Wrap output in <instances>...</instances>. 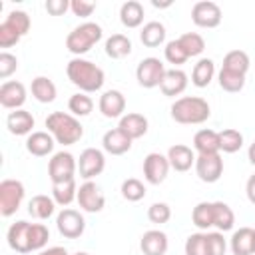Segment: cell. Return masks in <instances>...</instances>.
Here are the masks:
<instances>
[{"label":"cell","mask_w":255,"mask_h":255,"mask_svg":"<svg viewBox=\"0 0 255 255\" xmlns=\"http://www.w3.org/2000/svg\"><path fill=\"white\" fill-rule=\"evenodd\" d=\"M66 76L84 94L100 92L104 88V82H106L104 70L86 58H72L66 66Z\"/></svg>","instance_id":"obj_1"},{"label":"cell","mask_w":255,"mask_h":255,"mask_svg":"<svg viewBox=\"0 0 255 255\" xmlns=\"http://www.w3.org/2000/svg\"><path fill=\"white\" fill-rule=\"evenodd\" d=\"M169 114L177 124L197 126V124H203L209 120L211 108H209L207 100H203L199 96H181L171 104Z\"/></svg>","instance_id":"obj_2"},{"label":"cell","mask_w":255,"mask_h":255,"mask_svg":"<svg viewBox=\"0 0 255 255\" xmlns=\"http://www.w3.org/2000/svg\"><path fill=\"white\" fill-rule=\"evenodd\" d=\"M46 128L56 139V143L62 145H74L84 137V126L76 116L68 112H52L46 118Z\"/></svg>","instance_id":"obj_3"},{"label":"cell","mask_w":255,"mask_h":255,"mask_svg":"<svg viewBox=\"0 0 255 255\" xmlns=\"http://www.w3.org/2000/svg\"><path fill=\"white\" fill-rule=\"evenodd\" d=\"M104 36V30L96 22H82L76 26L68 36H66V48L72 52L76 58H82V54L90 52L94 44H98Z\"/></svg>","instance_id":"obj_4"},{"label":"cell","mask_w":255,"mask_h":255,"mask_svg":"<svg viewBox=\"0 0 255 255\" xmlns=\"http://www.w3.org/2000/svg\"><path fill=\"white\" fill-rule=\"evenodd\" d=\"M32 20L24 10H12L0 24V48H12L30 32Z\"/></svg>","instance_id":"obj_5"},{"label":"cell","mask_w":255,"mask_h":255,"mask_svg":"<svg viewBox=\"0 0 255 255\" xmlns=\"http://www.w3.org/2000/svg\"><path fill=\"white\" fill-rule=\"evenodd\" d=\"M26 189L24 183L18 179H2L0 181V215L2 217H10L14 215L22 201H24Z\"/></svg>","instance_id":"obj_6"},{"label":"cell","mask_w":255,"mask_h":255,"mask_svg":"<svg viewBox=\"0 0 255 255\" xmlns=\"http://www.w3.org/2000/svg\"><path fill=\"white\" fill-rule=\"evenodd\" d=\"M78 161L70 151H56L48 161V177L52 183H62L68 179H76Z\"/></svg>","instance_id":"obj_7"},{"label":"cell","mask_w":255,"mask_h":255,"mask_svg":"<svg viewBox=\"0 0 255 255\" xmlns=\"http://www.w3.org/2000/svg\"><path fill=\"white\" fill-rule=\"evenodd\" d=\"M165 72H167V70H165L163 62H161L159 58L149 56V58H143V60L137 64V68H135V80H137V84H139L141 88L151 90V88L161 86V80H163Z\"/></svg>","instance_id":"obj_8"},{"label":"cell","mask_w":255,"mask_h":255,"mask_svg":"<svg viewBox=\"0 0 255 255\" xmlns=\"http://www.w3.org/2000/svg\"><path fill=\"white\" fill-rule=\"evenodd\" d=\"M56 227H58V231H60L62 237H66V239H78L86 231V219H84V215L80 211H76L72 207H64L56 215Z\"/></svg>","instance_id":"obj_9"},{"label":"cell","mask_w":255,"mask_h":255,"mask_svg":"<svg viewBox=\"0 0 255 255\" xmlns=\"http://www.w3.org/2000/svg\"><path fill=\"white\" fill-rule=\"evenodd\" d=\"M195 173L203 183H215L223 175V159L221 153H197L195 157Z\"/></svg>","instance_id":"obj_10"},{"label":"cell","mask_w":255,"mask_h":255,"mask_svg":"<svg viewBox=\"0 0 255 255\" xmlns=\"http://www.w3.org/2000/svg\"><path fill=\"white\" fill-rule=\"evenodd\" d=\"M223 12L217 2L211 0H199L191 8V20L199 28H217L221 24Z\"/></svg>","instance_id":"obj_11"},{"label":"cell","mask_w":255,"mask_h":255,"mask_svg":"<svg viewBox=\"0 0 255 255\" xmlns=\"http://www.w3.org/2000/svg\"><path fill=\"white\" fill-rule=\"evenodd\" d=\"M169 169H171V165H169L167 155H163L159 151H151L143 159V177L151 185L163 183L165 177H167V173H169Z\"/></svg>","instance_id":"obj_12"},{"label":"cell","mask_w":255,"mask_h":255,"mask_svg":"<svg viewBox=\"0 0 255 255\" xmlns=\"http://www.w3.org/2000/svg\"><path fill=\"white\" fill-rule=\"evenodd\" d=\"M78 169H80V175L86 181H92V177L100 175L106 169V155H104V151L98 149V147H86L80 153Z\"/></svg>","instance_id":"obj_13"},{"label":"cell","mask_w":255,"mask_h":255,"mask_svg":"<svg viewBox=\"0 0 255 255\" xmlns=\"http://www.w3.org/2000/svg\"><path fill=\"white\" fill-rule=\"evenodd\" d=\"M78 205L82 211L86 213H98L104 209L106 205V197L104 193L100 191V187L94 183V181H84L80 187H78V197H76Z\"/></svg>","instance_id":"obj_14"},{"label":"cell","mask_w":255,"mask_h":255,"mask_svg":"<svg viewBox=\"0 0 255 255\" xmlns=\"http://www.w3.org/2000/svg\"><path fill=\"white\" fill-rule=\"evenodd\" d=\"M26 96V86L22 82L6 80L0 86V106L6 110H22Z\"/></svg>","instance_id":"obj_15"},{"label":"cell","mask_w":255,"mask_h":255,"mask_svg":"<svg viewBox=\"0 0 255 255\" xmlns=\"http://www.w3.org/2000/svg\"><path fill=\"white\" fill-rule=\"evenodd\" d=\"M30 227H32V223H28L24 219H20V221H16L8 227L6 239H8L10 249H14L16 253H30L32 251V247H30Z\"/></svg>","instance_id":"obj_16"},{"label":"cell","mask_w":255,"mask_h":255,"mask_svg":"<svg viewBox=\"0 0 255 255\" xmlns=\"http://www.w3.org/2000/svg\"><path fill=\"white\" fill-rule=\"evenodd\" d=\"M131 137L124 133L120 128H112L102 135V147L110 155H124L131 149Z\"/></svg>","instance_id":"obj_17"},{"label":"cell","mask_w":255,"mask_h":255,"mask_svg":"<svg viewBox=\"0 0 255 255\" xmlns=\"http://www.w3.org/2000/svg\"><path fill=\"white\" fill-rule=\"evenodd\" d=\"M98 108L104 118H122L126 112V96L120 90H106L100 96Z\"/></svg>","instance_id":"obj_18"},{"label":"cell","mask_w":255,"mask_h":255,"mask_svg":"<svg viewBox=\"0 0 255 255\" xmlns=\"http://www.w3.org/2000/svg\"><path fill=\"white\" fill-rule=\"evenodd\" d=\"M167 247H169V241L161 229H149L139 239V249L143 255H165Z\"/></svg>","instance_id":"obj_19"},{"label":"cell","mask_w":255,"mask_h":255,"mask_svg":"<svg viewBox=\"0 0 255 255\" xmlns=\"http://www.w3.org/2000/svg\"><path fill=\"white\" fill-rule=\"evenodd\" d=\"M187 84H189L187 74H185L183 70H179V68H171V70L165 72L159 90H161L163 96H167V98H175V96H179V94L185 92Z\"/></svg>","instance_id":"obj_20"},{"label":"cell","mask_w":255,"mask_h":255,"mask_svg":"<svg viewBox=\"0 0 255 255\" xmlns=\"http://www.w3.org/2000/svg\"><path fill=\"white\" fill-rule=\"evenodd\" d=\"M195 151L189 147V145H183V143H175L167 149V159H169V165L171 169L175 171H187L191 169V165H195Z\"/></svg>","instance_id":"obj_21"},{"label":"cell","mask_w":255,"mask_h":255,"mask_svg":"<svg viewBox=\"0 0 255 255\" xmlns=\"http://www.w3.org/2000/svg\"><path fill=\"white\" fill-rule=\"evenodd\" d=\"M147 118L143 116V114H137V112H129V114H124L122 118H120V124H118V128L124 131V133H128L131 139H139V137H143L145 133H147Z\"/></svg>","instance_id":"obj_22"},{"label":"cell","mask_w":255,"mask_h":255,"mask_svg":"<svg viewBox=\"0 0 255 255\" xmlns=\"http://www.w3.org/2000/svg\"><path fill=\"white\" fill-rule=\"evenodd\" d=\"M34 124V116L26 110H14L6 118V128L12 135H30Z\"/></svg>","instance_id":"obj_23"},{"label":"cell","mask_w":255,"mask_h":255,"mask_svg":"<svg viewBox=\"0 0 255 255\" xmlns=\"http://www.w3.org/2000/svg\"><path fill=\"white\" fill-rule=\"evenodd\" d=\"M54 145H56V139L52 137L50 131H32L26 137V149H28V153H32L36 157H44V155L52 153Z\"/></svg>","instance_id":"obj_24"},{"label":"cell","mask_w":255,"mask_h":255,"mask_svg":"<svg viewBox=\"0 0 255 255\" xmlns=\"http://www.w3.org/2000/svg\"><path fill=\"white\" fill-rule=\"evenodd\" d=\"M30 92L34 96L36 102L40 104H52L58 96V90H56V84L48 78V76H36L32 80V86H30Z\"/></svg>","instance_id":"obj_25"},{"label":"cell","mask_w":255,"mask_h":255,"mask_svg":"<svg viewBox=\"0 0 255 255\" xmlns=\"http://www.w3.org/2000/svg\"><path fill=\"white\" fill-rule=\"evenodd\" d=\"M215 78V62L211 58H199L191 70V84L195 88H207Z\"/></svg>","instance_id":"obj_26"},{"label":"cell","mask_w":255,"mask_h":255,"mask_svg":"<svg viewBox=\"0 0 255 255\" xmlns=\"http://www.w3.org/2000/svg\"><path fill=\"white\" fill-rule=\"evenodd\" d=\"M229 247L233 255H253V229L251 227L235 229L229 239Z\"/></svg>","instance_id":"obj_27"},{"label":"cell","mask_w":255,"mask_h":255,"mask_svg":"<svg viewBox=\"0 0 255 255\" xmlns=\"http://www.w3.org/2000/svg\"><path fill=\"white\" fill-rule=\"evenodd\" d=\"M106 56L112 60H122L131 54V40L126 34H112L104 44Z\"/></svg>","instance_id":"obj_28"},{"label":"cell","mask_w":255,"mask_h":255,"mask_svg":"<svg viewBox=\"0 0 255 255\" xmlns=\"http://www.w3.org/2000/svg\"><path fill=\"white\" fill-rule=\"evenodd\" d=\"M193 149L197 153H217L219 151V131L203 128L193 135Z\"/></svg>","instance_id":"obj_29"},{"label":"cell","mask_w":255,"mask_h":255,"mask_svg":"<svg viewBox=\"0 0 255 255\" xmlns=\"http://www.w3.org/2000/svg\"><path fill=\"white\" fill-rule=\"evenodd\" d=\"M54 211H56V201H54V197H48V195H44V193L34 195V197L30 199V203H28V213H30L34 219H40V221L50 219V217L54 215Z\"/></svg>","instance_id":"obj_30"},{"label":"cell","mask_w":255,"mask_h":255,"mask_svg":"<svg viewBox=\"0 0 255 255\" xmlns=\"http://www.w3.org/2000/svg\"><path fill=\"white\" fill-rule=\"evenodd\" d=\"M143 6L137 0H128L120 6V22L126 28H137L143 22Z\"/></svg>","instance_id":"obj_31"},{"label":"cell","mask_w":255,"mask_h":255,"mask_svg":"<svg viewBox=\"0 0 255 255\" xmlns=\"http://www.w3.org/2000/svg\"><path fill=\"white\" fill-rule=\"evenodd\" d=\"M139 40L143 46L147 48H157L165 42V26L157 20H151V22H145L141 32H139Z\"/></svg>","instance_id":"obj_32"},{"label":"cell","mask_w":255,"mask_h":255,"mask_svg":"<svg viewBox=\"0 0 255 255\" xmlns=\"http://www.w3.org/2000/svg\"><path fill=\"white\" fill-rule=\"evenodd\" d=\"M52 197H54L56 205L68 207L78 197L76 179H68V181H62V183H52Z\"/></svg>","instance_id":"obj_33"},{"label":"cell","mask_w":255,"mask_h":255,"mask_svg":"<svg viewBox=\"0 0 255 255\" xmlns=\"http://www.w3.org/2000/svg\"><path fill=\"white\" fill-rule=\"evenodd\" d=\"M235 225V213L233 209L223 201H213V227L217 231H229Z\"/></svg>","instance_id":"obj_34"},{"label":"cell","mask_w":255,"mask_h":255,"mask_svg":"<svg viewBox=\"0 0 255 255\" xmlns=\"http://www.w3.org/2000/svg\"><path fill=\"white\" fill-rule=\"evenodd\" d=\"M249 66H251V60H249L247 52H243V50H231V52L225 54V58H223V66H221V68L245 76L247 70H249Z\"/></svg>","instance_id":"obj_35"},{"label":"cell","mask_w":255,"mask_h":255,"mask_svg":"<svg viewBox=\"0 0 255 255\" xmlns=\"http://www.w3.org/2000/svg\"><path fill=\"white\" fill-rule=\"evenodd\" d=\"M243 147V133L235 128H225L219 131V151L235 153Z\"/></svg>","instance_id":"obj_36"},{"label":"cell","mask_w":255,"mask_h":255,"mask_svg":"<svg viewBox=\"0 0 255 255\" xmlns=\"http://www.w3.org/2000/svg\"><path fill=\"white\" fill-rule=\"evenodd\" d=\"M191 221L197 229L213 227V201H199L191 211Z\"/></svg>","instance_id":"obj_37"},{"label":"cell","mask_w":255,"mask_h":255,"mask_svg":"<svg viewBox=\"0 0 255 255\" xmlns=\"http://www.w3.org/2000/svg\"><path fill=\"white\" fill-rule=\"evenodd\" d=\"M68 110H70V114L76 116V118H86V116H90L92 110H94V100H92L88 94L78 92V94L70 96V100H68Z\"/></svg>","instance_id":"obj_38"},{"label":"cell","mask_w":255,"mask_h":255,"mask_svg":"<svg viewBox=\"0 0 255 255\" xmlns=\"http://www.w3.org/2000/svg\"><path fill=\"white\" fill-rule=\"evenodd\" d=\"M217 82H219V88H221V90H225V92H229V94H237V92H241L243 86H245V76L221 68L219 74H217Z\"/></svg>","instance_id":"obj_39"},{"label":"cell","mask_w":255,"mask_h":255,"mask_svg":"<svg viewBox=\"0 0 255 255\" xmlns=\"http://www.w3.org/2000/svg\"><path fill=\"white\" fill-rule=\"evenodd\" d=\"M177 40H179L181 48L185 50V54H187L189 58L199 56V54H203V50H205V40H203V36L197 34V32H185V34H181Z\"/></svg>","instance_id":"obj_40"},{"label":"cell","mask_w":255,"mask_h":255,"mask_svg":"<svg viewBox=\"0 0 255 255\" xmlns=\"http://www.w3.org/2000/svg\"><path fill=\"white\" fill-rule=\"evenodd\" d=\"M122 197L128 199V201H139L145 197V185L135 179V177H128L122 181Z\"/></svg>","instance_id":"obj_41"},{"label":"cell","mask_w":255,"mask_h":255,"mask_svg":"<svg viewBox=\"0 0 255 255\" xmlns=\"http://www.w3.org/2000/svg\"><path fill=\"white\" fill-rule=\"evenodd\" d=\"M163 56H165V60H167L169 64H173L175 68H177V66H181V64H185V62L189 60V56L185 54V50L181 48V44H179V40H177V38H175V40L165 42Z\"/></svg>","instance_id":"obj_42"},{"label":"cell","mask_w":255,"mask_h":255,"mask_svg":"<svg viewBox=\"0 0 255 255\" xmlns=\"http://www.w3.org/2000/svg\"><path fill=\"white\" fill-rule=\"evenodd\" d=\"M50 239V229L44 223H32L30 227V247L32 251H42L48 245Z\"/></svg>","instance_id":"obj_43"},{"label":"cell","mask_w":255,"mask_h":255,"mask_svg":"<svg viewBox=\"0 0 255 255\" xmlns=\"http://www.w3.org/2000/svg\"><path fill=\"white\" fill-rule=\"evenodd\" d=\"M185 255H207V239H205V233L199 231V233H191L187 239H185Z\"/></svg>","instance_id":"obj_44"},{"label":"cell","mask_w":255,"mask_h":255,"mask_svg":"<svg viewBox=\"0 0 255 255\" xmlns=\"http://www.w3.org/2000/svg\"><path fill=\"white\" fill-rule=\"evenodd\" d=\"M147 219L155 225H163L171 219V207L163 201H157V203H151L147 207Z\"/></svg>","instance_id":"obj_45"},{"label":"cell","mask_w":255,"mask_h":255,"mask_svg":"<svg viewBox=\"0 0 255 255\" xmlns=\"http://www.w3.org/2000/svg\"><path fill=\"white\" fill-rule=\"evenodd\" d=\"M205 239H207V255H225L227 241L221 231H205Z\"/></svg>","instance_id":"obj_46"},{"label":"cell","mask_w":255,"mask_h":255,"mask_svg":"<svg viewBox=\"0 0 255 255\" xmlns=\"http://www.w3.org/2000/svg\"><path fill=\"white\" fill-rule=\"evenodd\" d=\"M18 70V58L10 52H0V78L6 80Z\"/></svg>","instance_id":"obj_47"},{"label":"cell","mask_w":255,"mask_h":255,"mask_svg":"<svg viewBox=\"0 0 255 255\" xmlns=\"http://www.w3.org/2000/svg\"><path fill=\"white\" fill-rule=\"evenodd\" d=\"M70 10L74 12V16L88 18V16H92V12L96 10V2H88V0H72V2H70Z\"/></svg>","instance_id":"obj_48"},{"label":"cell","mask_w":255,"mask_h":255,"mask_svg":"<svg viewBox=\"0 0 255 255\" xmlns=\"http://www.w3.org/2000/svg\"><path fill=\"white\" fill-rule=\"evenodd\" d=\"M46 10L52 16H62V14H66V10H70V2L68 0H48Z\"/></svg>","instance_id":"obj_49"},{"label":"cell","mask_w":255,"mask_h":255,"mask_svg":"<svg viewBox=\"0 0 255 255\" xmlns=\"http://www.w3.org/2000/svg\"><path fill=\"white\" fill-rule=\"evenodd\" d=\"M245 193H247V199L255 205V173L247 179V183H245Z\"/></svg>","instance_id":"obj_50"},{"label":"cell","mask_w":255,"mask_h":255,"mask_svg":"<svg viewBox=\"0 0 255 255\" xmlns=\"http://www.w3.org/2000/svg\"><path fill=\"white\" fill-rule=\"evenodd\" d=\"M38 255H70L64 247H60V245H54V247H48V249H42V251H38Z\"/></svg>","instance_id":"obj_51"},{"label":"cell","mask_w":255,"mask_h":255,"mask_svg":"<svg viewBox=\"0 0 255 255\" xmlns=\"http://www.w3.org/2000/svg\"><path fill=\"white\" fill-rule=\"evenodd\" d=\"M247 157H249V163L255 167V141L249 145V149H247Z\"/></svg>","instance_id":"obj_52"},{"label":"cell","mask_w":255,"mask_h":255,"mask_svg":"<svg viewBox=\"0 0 255 255\" xmlns=\"http://www.w3.org/2000/svg\"><path fill=\"white\" fill-rule=\"evenodd\" d=\"M155 8H167V6H171V0H167V2H157V0H153L151 2Z\"/></svg>","instance_id":"obj_53"},{"label":"cell","mask_w":255,"mask_h":255,"mask_svg":"<svg viewBox=\"0 0 255 255\" xmlns=\"http://www.w3.org/2000/svg\"><path fill=\"white\" fill-rule=\"evenodd\" d=\"M253 255H255V229H253Z\"/></svg>","instance_id":"obj_54"},{"label":"cell","mask_w":255,"mask_h":255,"mask_svg":"<svg viewBox=\"0 0 255 255\" xmlns=\"http://www.w3.org/2000/svg\"><path fill=\"white\" fill-rule=\"evenodd\" d=\"M74 255H90V253H86V251H78V253H74Z\"/></svg>","instance_id":"obj_55"}]
</instances>
